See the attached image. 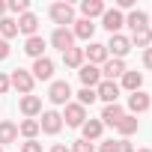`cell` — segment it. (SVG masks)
<instances>
[{
    "label": "cell",
    "mask_w": 152,
    "mask_h": 152,
    "mask_svg": "<svg viewBox=\"0 0 152 152\" xmlns=\"http://www.w3.org/2000/svg\"><path fill=\"white\" fill-rule=\"evenodd\" d=\"M9 84H12V90H18L21 96H33V75L27 72V69H15L12 75H9Z\"/></svg>",
    "instance_id": "6da1fadb"
},
{
    "label": "cell",
    "mask_w": 152,
    "mask_h": 152,
    "mask_svg": "<svg viewBox=\"0 0 152 152\" xmlns=\"http://www.w3.org/2000/svg\"><path fill=\"white\" fill-rule=\"evenodd\" d=\"M60 116H63V122H66V125L81 128V125L87 122V107H81L78 102H69V104H66V113H60Z\"/></svg>",
    "instance_id": "7a4b0ae2"
},
{
    "label": "cell",
    "mask_w": 152,
    "mask_h": 152,
    "mask_svg": "<svg viewBox=\"0 0 152 152\" xmlns=\"http://www.w3.org/2000/svg\"><path fill=\"white\" fill-rule=\"evenodd\" d=\"M51 21H54L57 27L75 24V6H72V3H54V6H51Z\"/></svg>",
    "instance_id": "3957f363"
},
{
    "label": "cell",
    "mask_w": 152,
    "mask_h": 152,
    "mask_svg": "<svg viewBox=\"0 0 152 152\" xmlns=\"http://www.w3.org/2000/svg\"><path fill=\"white\" fill-rule=\"evenodd\" d=\"M104 48H107V57H113V60H122V57L131 51V42H128V36H122V33H113V36H110V42H107Z\"/></svg>",
    "instance_id": "277c9868"
},
{
    "label": "cell",
    "mask_w": 152,
    "mask_h": 152,
    "mask_svg": "<svg viewBox=\"0 0 152 152\" xmlns=\"http://www.w3.org/2000/svg\"><path fill=\"white\" fill-rule=\"evenodd\" d=\"M30 75H33V81H51V78H54V60H51V57H39V60H33Z\"/></svg>",
    "instance_id": "5b68a950"
},
{
    "label": "cell",
    "mask_w": 152,
    "mask_h": 152,
    "mask_svg": "<svg viewBox=\"0 0 152 152\" xmlns=\"http://www.w3.org/2000/svg\"><path fill=\"white\" fill-rule=\"evenodd\" d=\"M102 27L113 36V33H119V30L125 27V15H122L119 9H104V15H102Z\"/></svg>",
    "instance_id": "8992f818"
},
{
    "label": "cell",
    "mask_w": 152,
    "mask_h": 152,
    "mask_svg": "<svg viewBox=\"0 0 152 152\" xmlns=\"http://www.w3.org/2000/svg\"><path fill=\"white\" fill-rule=\"evenodd\" d=\"M119 93H122V87H119L116 81H102V84L96 87V96H99V99H102L104 104H116Z\"/></svg>",
    "instance_id": "52a82bcc"
},
{
    "label": "cell",
    "mask_w": 152,
    "mask_h": 152,
    "mask_svg": "<svg viewBox=\"0 0 152 152\" xmlns=\"http://www.w3.org/2000/svg\"><path fill=\"white\" fill-rule=\"evenodd\" d=\"M78 78H81V84H84V87L96 90V87L102 84V69H99V66H90V63H84V66L78 69Z\"/></svg>",
    "instance_id": "ba28073f"
},
{
    "label": "cell",
    "mask_w": 152,
    "mask_h": 152,
    "mask_svg": "<svg viewBox=\"0 0 152 152\" xmlns=\"http://www.w3.org/2000/svg\"><path fill=\"white\" fill-rule=\"evenodd\" d=\"M51 45H54L57 51H69V48H75V33H72L69 27H57V30L51 33Z\"/></svg>",
    "instance_id": "9c48e42d"
},
{
    "label": "cell",
    "mask_w": 152,
    "mask_h": 152,
    "mask_svg": "<svg viewBox=\"0 0 152 152\" xmlns=\"http://www.w3.org/2000/svg\"><path fill=\"white\" fill-rule=\"evenodd\" d=\"M84 57L90 60V66H104L110 57H107V48L102 45V42H90L87 48H84Z\"/></svg>",
    "instance_id": "30bf717a"
},
{
    "label": "cell",
    "mask_w": 152,
    "mask_h": 152,
    "mask_svg": "<svg viewBox=\"0 0 152 152\" xmlns=\"http://www.w3.org/2000/svg\"><path fill=\"white\" fill-rule=\"evenodd\" d=\"M48 99H51L54 104H69V99H72V87H69V81H54L51 90H48Z\"/></svg>",
    "instance_id": "8fae6325"
},
{
    "label": "cell",
    "mask_w": 152,
    "mask_h": 152,
    "mask_svg": "<svg viewBox=\"0 0 152 152\" xmlns=\"http://www.w3.org/2000/svg\"><path fill=\"white\" fill-rule=\"evenodd\" d=\"M39 128H42L45 134H60V128H63V116H60L57 110H42Z\"/></svg>",
    "instance_id": "7c38bea8"
},
{
    "label": "cell",
    "mask_w": 152,
    "mask_h": 152,
    "mask_svg": "<svg viewBox=\"0 0 152 152\" xmlns=\"http://www.w3.org/2000/svg\"><path fill=\"white\" fill-rule=\"evenodd\" d=\"M149 104H152V99H149L143 90H137V93H131V96H128V113H131V116L146 113V110H149Z\"/></svg>",
    "instance_id": "4fadbf2b"
},
{
    "label": "cell",
    "mask_w": 152,
    "mask_h": 152,
    "mask_svg": "<svg viewBox=\"0 0 152 152\" xmlns=\"http://www.w3.org/2000/svg\"><path fill=\"white\" fill-rule=\"evenodd\" d=\"M125 75V60H107L104 66H102V81H116V78H122Z\"/></svg>",
    "instance_id": "5bb4252c"
},
{
    "label": "cell",
    "mask_w": 152,
    "mask_h": 152,
    "mask_svg": "<svg viewBox=\"0 0 152 152\" xmlns=\"http://www.w3.org/2000/svg\"><path fill=\"white\" fill-rule=\"evenodd\" d=\"M125 116V107L116 102V104H104V110H102V125H113L116 128V122Z\"/></svg>",
    "instance_id": "9a60e30c"
},
{
    "label": "cell",
    "mask_w": 152,
    "mask_h": 152,
    "mask_svg": "<svg viewBox=\"0 0 152 152\" xmlns=\"http://www.w3.org/2000/svg\"><path fill=\"white\" fill-rule=\"evenodd\" d=\"M36 30H39V18H36L33 12H24V15L18 18V33H24V36L30 39V36H39Z\"/></svg>",
    "instance_id": "2e32d148"
},
{
    "label": "cell",
    "mask_w": 152,
    "mask_h": 152,
    "mask_svg": "<svg viewBox=\"0 0 152 152\" xmlns=\"http://www.w3.org/2000/svg\"><path fill=\"white\" fill-rule=\"evenodd\" d=\"M104 3H102V0H84V3H81V15L87 18V21H93V18H102L104 15Z\"/></svg>",
    "instance_id": "e0dca14e"
},
{
    "label": "cell",
    "mask_w": 152,
    "mask_h": 152,
    "mask_svg": "<svg viewBox=\"0 0 152 152\" xmlns=\"http://www.w3.org/2000/svg\"><path fill=\"white\" fill-rule=\"evenodd\" d=\"M128 42H131V48H152V30L149 27H140V30H134L131 36H128Z\"/></svg>",
    "instance_id": "ac0fdd59"
},
{
    "label": "cell",
    "mask_w": 152,
    "mask_h": 152,
    "mask_svg": "<svg viewBox=\"0 0 152 152\" xmlns=\"http://www.w3.org/2000/svg\"><path fill=\"white\" fill-rule=\"evenodd\" d=\"M21 113H24L27 119L39 116V113H42V99H39V96H24V99H21Z\"/></svg>",
    "instance_id": "d6986e66"
},
{
    "label": "cell",
    "mask_w": 152,
    "mask_h": 152,
    "mask_svg": "<svg viewBox=\"0 0 152 152\" xmlns=\"http://www.w3.org/2000/svg\"><path fill=\"white\" fill-rule=\"evenodd\" d=\"M72 33H75V39L90 42V39H93V33H96V24H93V21H87V18H78V21H75V27H72Z\"/></svg>",
    "instance_id": "ffe728a7"
},
{
    "label": "cell",
    "mask_w": 152,
    "mask_h": 152,
    "mask_svg": "<svg viewBox=\"0 0 152 152\" xmlns=\"http://www.w3.org/2000/svg\"><path fill=\"white\" fill-rule=\"evenodd\" d=\"M102 131H104V125H102V119H87L84 125H81V134H84V140H99L102 137Z\"/></svg>",
    "instance_id": "44dd1931"
},
{
    "label": "cell",
    "mask_w": 152,
    "mask_h": 152,
    "mask_svg": "<svg viewBox=\"0 0 152 152\" xmlns=\"http://www.w3.org/2000/svg\"><path fill=\"white\" fill-rule=\"evenodd\" d=\"M15 140H18V125L9 122V119H3V122H0V146H9Z\"/></svg>",
    "instance_id": "7402d4cb"
},
{
    "label": "cell",
    "mask_w": 152,
    "mask_h": 152,
    "mask_svg": "<svg viewBox=\"0 0 152 152\" xmlns=\"http://www.w3.org/2000/svg\"><path fill=\"white\" fill-rule=\"evenodd\" d=\"M125 24H128L131 33H134V30H140V27H149V15H146L143 9H131V12L125 15Z\"/></svg>",
    "instance_id": "603a6c76"
},
{
    "label": "cell",
    "mask_w": 152,
    "mask_h": 152,
    "mask_svg": "<svg viewBox=\"0 0 152 152\" xmlns=\"http://www.w3.org/2000/svg\"><path fill=\"white\" fill-rule=\"evenodd\" d=\"M84 48H69V51H63V63L69 66V69H81L84 66Z\"/></svg>",
    "instance_id": "cb8c5ba5"
},
{
    "label": "cell",
    "mask_w": 152,
    "mask_h": 152,
    "mask_svg": "<svg viewBox=\"0 0 152 152\" xmlns=\"http://www.w3.org/2000/svg\"><path fill=\"white\" fill-rule=\"evenodd\" d=\"M122 87H125L128 93H137V90L143 87V72H131V69H125V75H122Z\"/></svg>",
    "instance_id": "d4e9b609"
},
{
    "label": "cell",
    "mask_w": 152,
    "mask_h": 152,
    "mask_svg": "<svg viewBox=\"0 0 152 152\" xmlns=\"http://www.w3.org/2000/svg\"><path fill=\"white\" fill-rule=\"evenodd\" d=\"M24 51L33 57V60H39V57H45V39L42 36H30L27 42H24Z\"/></svg>",
    "instance_id": "484cf974"
},
{
    "label": "cell",
    "mask_w": 152,
    "mask_h": 152,
    "mask_svg": "<svg viewBox=\"0 0 152 152\" xmlns=\"http://www.w3.org/2000/svg\"><path fill=\"white\" fill-rule=\"evenodd\" d=\"M116 131L122 134V140H128L134 131H137V116H131V113H125L119 122H116Z\"/></svg>",
    "instance_id": "4316f807"
},
{
    "label": "cell",
    "mask_w": 152,
    "mask_h": 152,
    "mask_svg": "<svg viewBox=\"0 0 152 152\" xmlns=\"http://www.w3.org/2000/svg\"><path fill=\"white\" fill-rule=\"evenodd\" d=\"M15 36H18V21L9 18V15H6V18H0V39H6V42H9V39H15Z\"/></svg>",
    "instance_id": "83f0119b"
},
{
    "label": "cell",
    "mask_w": 152,
    "mask_h": 152,
    "mask_svg": "<svg viewBox=\"0 0 152 152\" xmlns=\"http://www.w3.org/2000/svg\"><path fill=\"white\" fill-rule=\"evenodd\" d=\"M39 131H42V128H39V119H24V122L18 125V134H21L24 140H36Z\"/></svg>",
    "instance_id": "f1b7e54d"
},
{
    "label": "cell",
    "mask_w": 152,
    "mask_h": 152,
    "mask_svg": "<svg viewBox=\"0 0 152 152\" xmlns=\"http://www.w3.org/2000/svg\"><path fill=\"white\" fill-rule=\"evenodd\" d=\"M6 12H12V15H24V12H30V0H9L6 3Z\"/></svg>",
    "instance_id": "f546056e"
},
{
    "label": "cell",
    "mask_w": 152,
    "mask_h": 152,
    "mask_svg": "<svg viewBox=\"0 0 152 152\" xmlns=\"http://www.w3.org/2000/svg\"><path fill=\"white\" fill-rule=\"evenodd\" d=\"M96 99H99V96H96V90H90V87H84V90L78 93V104H81V107H87V104H93Z\"/></svg>",
    "instance_id": "4dcf8cb0"
},
{
    "label": "cell",
    "mask_w": 152,
    "mask_h": 152,
    "mask_svg": "<svg viewBox=\"0 0 152 152\" xmlns=\"http://www.w3.org/2000/svg\"><path fill=\"white\" fill-rule=\"evenodd\" d=\"M72 152H96V146H93L90 140L81 137V140H75V143H72Z\"/></svg>",
    "instance_id": "1f68e13d"
},
{
    "label": "cell",
    "mask_w": 152,
    "mask_h": 152,
    "mask_svg": "<svg viewBox=\"0 0 152 152\" xmlns=\"http://www.w3.org/2000/svg\"><path fill=\"white\" fill-rule=\"evenodd\" d=\"M21 152H42V143H36V140H24V143H21Z\"/></svg>",
    "instance_id": "d6a6232c"
},
{
    "label": "cell",
    "mask_w": 152,
    "mask_h": 152,
    "mask_svg": "<svg viewBox=\"0 0 152 152\" xmlns=\"http://www.w3.org/2000/svg\"><path fill=\"white\" fill-rule=\"evenodd\" d=\"M12 90V84H9V75H3V72H0V96H6Z\"/></svg>",
    "instance_id": "836d02e7"
},
{
    "label": "cell",
    "mask_w": 152,
    "mask_h": 152,
    "mask_svg": "<svg viewBox=\"0 0 152 152\" xmlns=\"http://www.w3.org/2000/svg\"><path fill=\"white\" fill-rule=\"evenodd\" d=\"M116 152H134L131 140H116Z\"/></svg>",
    "instance_id": "e575fe53"
},
{
    "label": "cell",
    "mask_w": 152,
    "mask_h": 152,
    "mask_svg": "<svg viewBox=\"0 0 152 152\" xmlns=\"http://www.w3.org/2000/svg\"><path fill=\"white\" fill-rule=\"evenodd\" d=\"M99 152H116V140H104V143H99Z\"/></svg>",
    "instance_id": "d590c367"
},
{
    "label": "cell",
    "mask_w": 152,
    "mask_h": 152,
    "mask_svg": "<svg viewBox=\"0 0 152 152\" xmlns=\"http://www.w3.org/2000/svg\"><path fill=\"white\" fill-rule=\"evenodd\" d=\"M143 66L152 72V48H146V51H143Z\"/></svg>",
    "instance_id": "8d00e7d4"
},
{
    "label": "cell",
    "mask_w": 152,
    "mask_h": 152,
    "mask_svg": "<svg viewBox=\"0 0 152 152\" xmlns=\"http://www.w3.org/2000/svg\"><path fill=\"white\" fill-rule=\"evenodd\" d=\"M6 57H9V42L0 39V60H6Z\"/></svg>",
    "instance_id": "74e56055"
},
{
    "label": "cell",
    "mask_w": 152,
    "mask_h": 152,
    "mask_svg": "<svg viewBox=\"0 0 152 152\" xmlns=\"http://www.w3.org/2000/svg\"><path fill=\"white\" fill-rule=\"evenodd\" d=\"M51 152H72V149H69L66 143H54V146H51Z\"/></svg>",
    "instance_id": "f35d334b"
},
{
    "label": "cell",
    "mask_w": 152,
    "mask_h": 152,
    "mask_svg": "<svg viewBox=\"0 0 152 152\" xmlns=\"http://www.w3.org/2000/svg\"><path fill=\"white\" fill-rule=\"evenodd\" d=\"M0 18H6V3L0 0Z\"/></svg>",
    "instance_id": "ab89813d"
},
{
    "label": "cell",
    "mask_w": 152,
    "mask_h": 152,
    "mask_svg": "<svg viewBox=\"0 0 152 152\" xmlns=\"http://www.w3.org/2000/svg\"><path fill=\"white\" fill-rule=\"evenodd\" d=\"M137 152H152V149H137Z\"/></svg>",
    "instance_id": "60d3db41"
},
{
    "label": "cell",
    "mask_w": 152,
    "mask_h": 152,
    "mask_svg": "<svg viewBox=\"0 0 152 152\" xmlns=\"http://www.w3.org/2000/svg\"><path fill=\"white\" fill-rule=\"evenodd\" d=\"M0 152H3V146H0Z\"/></svg>",
    "instance_id": "b9f144b4"
}]
</instances>
